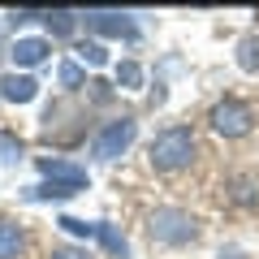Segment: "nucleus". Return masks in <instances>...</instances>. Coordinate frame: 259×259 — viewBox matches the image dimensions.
<instances>
[{"label":"nucleus","mask_w":259,"mask_h":259,"mask_svg":"<svg viewBox=\"0 0 259 259\" xmlns=\"http://www.w3.org/2000/svg\"><path fill=\"white\" fill-rule=\"evenodd\" d=\"M194 134L186 125H168L160 130L156 139H151V164L160 168V173H177V168H186L194 160Z\"/></svg>","instance_id":"1"},{"label":"nucleus","mask_w":259,"mask_h":259,"mask_svg":"<svg viewBox=\"0 0 259 259\" xmlns=\"http://www.w3.org/2000/svg\"><path fill=\"white\" fill-rule=\"evenodd\" d=\"M147 233L156 242H164V246H186V242L199 238V221L190 212H182V207H156L147 221Z\"/></svg>","instance_id":"2"},{"label":"nucleus","mask_w":259,"mask_h":259,"mask_svg":"<svg viewBox=\"0 0 259 259\" xmlns=\"http://www.w3.org/2000/svg\"><path fill=\"white\" fill-rule=\"evenodd\" d=\"M212 130L216 134H221V139H242V134H250V125H255V108H250L246 100H221L212 108Z\"/></svg>","instance_id":"3"},{"label":"nucleus","mask_w":259,"mask_h":259,"mask_svg":"<svg viewBox=\"0 0 259 259\" xmlns=\"http://www.w3.org/2000/svg\"><path fill=\"white\" fill-rule=\"evenodd\" d=\"M134 139H139V121H134V117H117V121H108V125L95 134L91 151H95L100 160H117Z\"/></svg>","instance_id":"4"},{"label":"nucleus","mask_w":259,"mask_h":259,"mask_svg":"<svg viewBox=\"0 0 259 259\" xmlns=\"http://www.w3.org/2000/svg\"><path fill=\"white\" fill-rule=\"evenodd\" d=\"M87 26L95 30V35H108V39H139V26H134V18L130 13H112V9H95L87 13Z\"/></svg>","instance_id":"5"},{"label":"nucleus","mask_w":259,"mask_h":259,"mask_svg":"<svg viewBox=\"0 0 259 259\" xmlns=\"http://www.w3.org/2000/svg\"><path fill=\"white\" fill-rule=\"evenodd\" d=\"M39 173L48 182H65V186H82L87 190V168L82 164H69V160H56V156H39Z\"/></svg>","instance_id":"6"},{"label":"nucleus","mask_w":259,"mask_h":259,"mask_svg":"<svg viewBox=\"0 0 259 259\" xmlns=\"http://www.w3.org/2000/svg\"><path fill=\"white\" fill-rule=\"evenodd\" d=\"M39 95V82L30 74H9V78H0V100H9V104H30Z\"/></svg>","instance_id":"7"},{"label":"nucleus","mask_w":259,"mask_h":259,"mask_svg":"<svg viewBox=\"0 0 259 259\" xmlns=\"http://www.w3.org/2000/svg\"><path fill=\"white\" fill-rule=\"evenodd\" d=\"M95 238H100V246L108 250L112 259H130V242H125V233H121L117 225L100 221V225H95Z\"/></svg>","instance_id":"8"},{"label":"nucleus","mask_w":259,"mask_h":259,"mask_svg":"<svg viewBox=\"0 0 259 259\" xmlns=\"http://www.w3.org/2000/svg\"><path fill=\"white\" fill-rule=\"evenodd\" d=\"M74 194H82V186L44 182V186H30V190H22V199H30V203H44V199H74Z\"/></svg>","instance_id":"9"},{"label":"nucleus","mask_w":259,"mask_h":259,"mask_svg":"<svg viewBox=\"0 0 259 259\" xmlns=\"http://www.w3.org/2000/svg\"><path fill=\"white\" fill-rule=\"evenodd\" d=\"M13 61H18L22 69H30V65L48 61V44L44 39H18V44H13Z\"/></svg>","instance_id":"10"},{"label":"nucleus","mask_w":259,"mask_h":259,"mask_svg":"<svg viewBox=\"0 0 259 259\" xmlns=\"http://www.w3.org/2000/svg\"><path fill=\"white\" fill-rule=\"evenodd\" d=\"M22 246H26V238H22V229L13 221H0V259H18Z\"/></svg>","instance_id":"11"},{"label":"nucleus","mask_w":259,"mask_h":259,"mask_svg":"<svg viewBox=\"0 0 259 259\" xmlns=\"http://www.w3.org/2000/svg\"><path fill=\"white\" fill-rule=\"evenodd\" d=\"M238 65L246 74H259V35H246L238 44Z\"/></svg>","instance_id":"12"},{"label":"nucleus","mask_w":259,"mask_h":259,"mask_svg":"<svg viewBox=\"0 0 259 259\" xmlns=\"http://www.w3.org/2000/svg\"><path fill=\"white\" fill-rule=\"evenodd\" d=\"M117 87L121 91H139L143 87V65L139 61H121L117 65Z\"/></svg>","instance_id":"13"},{"label":"nucleus","mask_w":259,"mask_h":259,"mask_svg":"<svg viewBox=\"0 0 259 259\" xmlns=\"http://www.w3.org/2000/svg\"><path fill=\"white\" fill-rule=\"evenodd\" d=\"M44 22H48V30L52 35H74V13H65V9H56V13H44Z\"/></svg>","instance_id":"14"},{"label":"nucleus","mask_w":259,"mask_h":259,"mask_svg":"<svg viewBox=\"0 0 259 259\" xmlns=\"http://www.w3.org/2000/svg\"><path fill=\"white\" fill-rule=\"evenodd\" d=\"M56 78H61V87H82L87 82V74H82V65H74V61H61V69H56Z\"/></svg>","instance_id":"15"},{"label":"nucleus","mask_w":259,"mask_h":259,"mask_svg":"<svg viewBox=\"0 0 259 259\" xmlns=\"http://www.w3.org/2000/svg\"><path fill=\"white\" fill-rule=\"evenodd\" d=\"M22 160V143L13 134H0V164H18Z\"/></svg>","instance_id":"16"},{"label":"nucleus","mask_w":259,"mask_h":259,"mask_svg":"<svg viewBox=\"0 0 259 259\" xmlns=\"http://www.w3.org/2000/svg\"><path fill=\"white\" fill-rule=\"evenodd\" d=\"M61 225L65 233H74V238H95V225H87V221H78V216H61Z\"/></svg>","instance_id":"17"},{"label":"nucleus","mask_w":259,"mask_h":259,"mask_svg":"<svg viewBox=\"0 0 259 259\" xmlns=\"http://www.w3.org/2000/svg\"><path fill=\"white\" fill-rule=\"evenodd\" d=\"M78 56H82L87 65H104V61H108V52H104V44H82V48H78Z\"/></svg>","instance_id":"18"},{"label":"nucleus","mask_w":259,"mask_h":259,"mask_svg":"<svg viewBox=\"0 0 259 259\" xmlns=\"http://www.w3.org/2000/svg\"><path fill=\"white\" fill-rule=\"evenodd\" d=\"M233 186H238V190H233L238 203H259V194H255V186H250V182H233Z\"/></svg>","instance_id":"19"},{"label":"nucleus","mask_w":259,"mask_h":259,"mask_svg":"<svg viewBox=\"0 0 259 259\" xmlns=\"http://www.w3.org/2000/svg\"><path fill=\"white\" fill-rule=\"evenodd\" d=\"M48 259H91V255H87V250H78V246H56Z\"/></svg>","instance_id":"20"},{"label":"nucleus","mask_w":259,"mask_h":259,"mask_svg":"<svg viewBox=\"0 0 259 259\" xmlns=\"http://www.w3.org/2000/svg\"><path fill=\"white\" fill-rule=\"evenodd\" d=\"M216 259H246V250H238V246H225Z\"/></svg>","instance_id":"21"},{"label":"nucleus","mask_w":259,"mask_h":259,"mask_svg":"<svg viewBox=\"0 0 259 259\" xmlns=\"http://www.w3.org/2000/svg\"><path fill=\"white\" fill-rule=\"evenodd\" d=\"M0 52H5V26H0Z\"/></svg>","instance_id":"22"}]
</instances>
